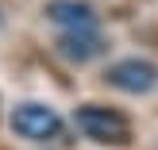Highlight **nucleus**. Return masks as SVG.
<instances>
[{"mask_svg": "<svg viewBox=\"0 0 158 150\" xmlns=\"http://www.w3.org/2000/svg\"><path fill=\"white\" fill-rule=\"evenodd\" d=\"M73 127L100 146H127L131 143V120L120 108H108V104H81L73 112Z\"/></svg>", "mask_w": 158, "mask_h": 150, "instance_id": "f257e3e1", "label": "nucleus"}, {"mask_svg": "<svg viewBox=\"0 0 158 150\" xmlns=\"http://www.w3.org/2000/svg\"><path fill=\"white\" fill-rule=\"evenodd\" d=\"M58 54L66 62H93L104 54V43H100V35H93V31H66V35L58 39Z\"/></svg>", "mask_w": 158, "mask_h": 150, "instance_id": "39448f33", "label": "nucleus"}, {"mask_svg": "<svg viewBox=\"0 0 158 150\" xmlns=\"http://www.w3.org/2000/svg\"><path fill=\"white\" fill-rule=\"evenodd\" d=\"M8 127H12L19 139H27V143H46V139H58L62 116L54 112L50 104H35V100H27V104H15L12 108Z\"/></svg>", "mask_w": 158, "mask_h": 150, "instance_id": "f03ea898", "label": "nucleus"}, {"mask_svg": "<svg viewBox=\"0 0 158 150\" xmlns=\"http://www.w3.org/2000/svg\"><path fill=\"white\" fill-rule=\"evenodd\" d=\"M104 81L120 92H131V96H147V92L158 89V66L151 58H120L104 69Z\"/></svg>", "mask_w": 158, "mask_h": 150, "instance_id": "7ed1b4c3", "label": "nucleus"}, {"mask_svg": "<svg viewBox=\"0 0 158 150\" xmlns=\"http://www.w3.org/2000/svg\"><path fill=\"white\" fill-rule=\"evenodd\" d=\"M46 19L58 23L66 31H93L97 27V12L81 0H50L46 4Z\"/></svg>", "mask_w": 158, "mask_h": 150, "instance_id": "20e7f679", "label": "nucleus"}]
</instances>
